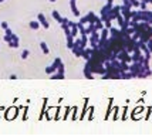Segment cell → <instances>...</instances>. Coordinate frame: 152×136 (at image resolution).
I'll return each instance as SVG.
<instances>
[{"label": "cell", "mask_w": 152, "mask_h": 136, "mask_svg": "<svg viewBox=\"0 0 152 136\" xmlns=\"http://www.w3.org/2000/svg\"><path fill=\"white\" fill-rule=\"evenodd\" d=\"M98 41H99V33L97 31V30H94V31L90 34V37H88V44L91 45V48L97 50V48H98Z\"/></svg>", "instance_id": "obj_1"}, {"label": "cell", "mask_w": 152, "mask_h": 136, "mask_svg": "<svg viewBox=\"0 0 152 136\" xmlns=\"http://www.w3.org/2000/svg\"><path fill=\"white\" fill-rule=\"evenodd\" d=\"M73 54L75 55V57H81L83 55V51H84V47H83V44H81V39H77L75 41H74L73 44Z\"/></svg>", "instance_id": "obj_2"}, {"label": "cell", "mask_w": 152, "mask_h": 136, "mask_svg": "<svg viewBox=\"0 0 152 136\" xmlns=\"http://www.w3.org/2000/svg\"><path fill=\"white\" fill-rule=\"evenodd\" d=\"M61 63V58H56L54 60V63L51 65H48L46 68V74H48V75H51V74H54V72H57V67H58V64Z\"/></svg>", "instance_id": "obj_3"}, {"label": "cell", "mask_w": 152, "mask_h": 136, "mask_svg": "<svg viewBox=\"0 0 152 136\" xmlns=\"http://www.w3.org/2000/svg\"><path fill=\"white\" fill-rule=\"evenodd\" d=\"M139 113H144V108L142 106H138L137 109H134V112L131 113V119H134V121H139L142 116H139Z\"/></svg>", "instance_id": "obj_4"}, {"label": "cell", "mask_w": 152, "mask_h": 136, "mask_svg": "<svg viewBox=\"0 0 152 136\" xmlns=\"http://www.w3.org/2000/svg\"><path fill=\"white\" fill-rule=\"evenodd\" d=\"M37 20H39L40 26H43L44 28H48V27H50V24H48V21H47V19H46V16H44L43 13H39V16H37Z\"/></svg>", "instance_id": "obj_5"}, {"label": "cell", "mask_w": 152, "mask_h": 136, "mask_svg": "<svg viewBox=\"0 0 152 136\" xmlns=\"http://www.w3.org/2000/svg\"><path fill=\"white\" fill-rule=\"evenodd\" d=\"M68 27H70V31H71V36L73 37H77L78 36V26L77 23H73V21H68Z\"/></svg>", "instance_id": "obj_6"}, {"label": "cell", "mask_w": 152, "mask_h": 136, "mask_svg": "<svg viewBox=\"0 0 152 136\" xmlns=\"http://www.w3.org/2000/svg\"><path fill=\"white\" fill-rule=\"evenodd\" d=\"M70 7H71V12H73L74 16L80 17V10L77 7V0H70Z\"/></svg>", "instance_id": "obj_7"}, {"label": "cell", "mask_w": 152, "mask_h": 136, "mask_svg": "<svg viewBox=\"0 0 152 136\" xmlns=\"http://www.w3.org/2000/svg\"><path fill=\"white\" fill-rule=\"evenodd\" d=\"M99 40H102V41H105L108 39V36H110V28H107V27H102L101 30H99Z\"/></svg>", "instance_id": "obj_8"}, {"label": "cell", "mask_w": 152, "mask_h": 136, "mask_svg": "<svg viewBox=\"0 0 152 136\" xmlns=\"http://www.w3.org/2000/svg\"><path fill=\"white\" fill-rule=\"evenodd\" d=\"M28 26H30V28H31V30H39V28H40L39 20H33V21H30V23H28Z\"/></svg>", "instance_id": "obj_9"}, {"label": "cell", "mask_w": 152, "mask_h": 136, "mask_svg": "<svg viewBox=\"0 0 152 136\" xmlns=\"http://www.w3.org/2000/svg\"><path fill=\"white\" fill-rule=\"evenodd\" d=\"M114 101L113 99H110V105H108V109H107V115H105V119H108V118L111 116V111H113L114 108V104H113Z\"/></svg>", "instance_id": "obj_10"}, {"label": "cell", "mask_w": 152, "mask_h": 136, "mask_svg": "<svg viewBox=\"0 0 152 136\" xmlns=\"http://www.w3.org/2000/svg\"><path fill=\"white\" fill-rule=\"evenodd\" d=\"M67 37V47L71 50L73 48V44H74V37L73 36H66Z\"/></svg>", "instance_id": "obj_11"}, {"label": "cell", "mask_w": 152, "mask_h": 136, "mask_svg": "<svg viewBox=\"0 0 152 136\" xmlns=\"http://www.w3.org/2000/svg\"><path fill=\"white\" fill-rule=\"evenodd\" d=\"M40 48H41V51L44 52V54H50V50H48V47H47V44L44 43V41L40 43Z\"/></svg>", "instance_id": "obj_12"}, {"label": "cell", "mask_w": 152, "mask_h": 136, "mask_svg": "<svg viewBox=\"0 0 152 136\" xmlns=\"http://www.w3.org/2000/svg\"><path fill=\"white\" fill-rule=\"evenodd\" d=\"M51 16H53V19L56 20V21H61V14L58 13V10H53V13H51Z\"/></svg>", "instance_id": "obj_13"}, {"label": "cell", "mask_w": 152, "mask_h": 136, "mask_svg": "<svg viewBox=\"0 0 152 136\" xmlns=\"http://www.w3.org/2000/svg\"><path fill=\"white\" fill-rule=\"evenodd\" d=\"M68 21H70V20L67 19V17H61V21H60L61 28H66V27H68Z\"/></svg>", "instance_id": "obj_14"}, {"label": "cell", "mask_w": 152, "mask_h": 136, "mask_svg": "<svg viewBox=\"0 0 152 136\" xmlns=\"http://www.w3.org/2000/svg\"><path fill=\"white\" fill-rule=\"evenodd\" d=\"M51 79H64V74H60V72L51 74Z\"/></svg>", "instance_id": "obj_15"}, {"label": "cell", "mask_w": 152, "mask_h": 136, "mask_svg": "<svg viewBox=\"0 0 152 136\" xmlns=\"http://www.w3.org/2000/svg\"><path fill=\"white\" fill-rule=\"evenodd\" d=\"M113 109H114V116H113V119H114V121H117V119H118V118H119V115H118L119 108H118V106H114Z\"/></svg>", "instance_id": "obj_16"}, {"label": "cell", "mask_w": 152, "mask_h": 136, "mask_svg": "<svg viewBox=\"0 0 152 136\" xmlns=\"http://www.w3.org/2000/svg\"><path fill=\"white\" fill-rule=\"evenodd\" d=\"M64 71H66V68H64V64H63V61L58 64V67H57V72H60V74H64Z\"/></svg>", "instance_id": "obj_17"}, {"label": "cell", "mask_w": 152, "mask_h": 136, "mask_svg": "<svg viewBox=\"0 0 152 136\" xmlns=\"http://www.w3.org/2000/svg\"><path fill=\"white\" fill-rule=\"evenodd\" d=\"M28 55H30V51H28V50H23V51H21V58L23 60H26Z\"/></svg>", "instance_id": "obj_18"}, {"label": "cell", "mask_w": 152, "mask_h": 136, "mask_svg": "<svg viewBox=\"0 0 152 136\" xmlns=\"http://www.w3.org/2000/svg\"><path fill=\"white\" fill-rule=\"evenodd\" d=\"M9 47H12V48H17V47H19V43H16V41H10V43H9Z\"/></svg>", "instance_id": "obj_19"}, {"label": "cell", "mask_w": 152, "mask_h": 136, "mask_svg": "<svg viewBox=\"0 0 152 136\" xmlns=\"http://www.w3.org/2000/svg\"><path fill=\"white\" fill-rule=\"evenodd\" d=\"M151 112H152V106H149V108L146 109V115H145V119H149V116H151Z\"/></svg>", "instance_id": "obj_20"}, {"label": "cell", "mask_w": 152, "mask_h": 136, "mask_svg": "<svg viewBox=\"0 0 152 136\" xmlns=\"http://www.w3.org/2000/svg\"><path fill=\"white\" fill-rule=\"evenodd\" d=\"M126 118H128V109H126V108H124V115L121 116V119H122V121H125Z\"/></svg>", "instance_id": "obj_21"}, {"label": "cell", "mask_w": 152, "mask_h": 136, "mask_svg": "<svg viewBox=\"0 0 152 136\" xmlns=\"http://www.w3.org/2000/svg\"><path fill=\"white\" fill-rule=\"evenodd\" d=\"M0 27H1L3 30H6L7 27H9V24H7L6 21H0Z\"/></svg>", "instance_id": "obj_22"}, {"label": "cell", "mask_w": 152, "mask_h": 136, "mask_svg": "<svg viewBox=\"0 0 152 136\" xmlns=\"http://www.w3.org/2000/svg\"><path fill=\"white\" fill-rule=\"evenodd\" d=\"M75 113H77V106H73V121L77 119V115H75Z\"/></svg>", "instance_id": "obj_23"}, {"label": "cell", "mask_w": 152, "mask_h": 136, "mask_svg": "<svg viewBox=\"0 0 152 136\" xmlns=\"http://www.w3.org/2000/svg\"><path fill=\"white\" fill-rule=\"evenodd\" d=\"M146 4H148V3H145V1H141V4H139L141 10H145V9H146Z\"/></svg>", "instance_id": "obj_24"}, {"label": "cell", "mask_w": 152, "mask_h": 136, "mask_svg": "<svg viewBox=\"0 0 152 136\" xmlns=\"http://www.w3.org/2000/svg\"><path fill=\"white\" fill-rule=\"evenodd\" d=\"M93 112H94V108H90V115H88V119H93Z\"/></svg>", "instance_id": "obj_25"}, {"label": "cell", "mask_w": 152, "mask_h": 136, "mask_svg": "<svg viewBox=\"0 0 152 136\" xmlns=\"http://www.w3.org/2000/svg\"><path fill=\"white\" fill-rule=\"evenodd\" d=\"M113 3H114V0H107V4H108V6H114Z\"/></svg>", "instance_id": "obj_26"}, {"label": "cell", "mask_w": 152, "mask_h": 136, "mask_svg": "<svg viewBox=\"0 0 152 136\" xmlns=\"http://www.w3.org/2000/svg\"><path fill=\"white\" fill-rule=\"evenodd\" d=\"M10 79H17V75H10Z\"/></svg>", "instance_id": "obj_27"}, {"label": "cell", "mask_w": 152, "mask_h": 136, "mask_svg": "<svg viewBox=\"0 0 152 136\" xmlns=\"http://www.w3.org/2000/svg\"><path fill=\"white\" fill-rule=\"evenodd\" d=\"M50 1H51V3H54V1H57V0H50Z\"/></svg>", "instance_id": "obj_28"}, {"label": "cell", "mask_w": 152, "mask_h": 136, "mask_svg": "<svg viewBox=\"0 0 152 136\" xmlns=\"http://www.w3.org/2000/svg\"><path fill=\"white\" fill-rule=\"evenodd\" d=\"M1 1H4V0H0V3H1Z\"/></svg>", "instance_id": "obj_29"}]
</instances>
